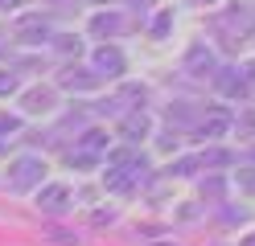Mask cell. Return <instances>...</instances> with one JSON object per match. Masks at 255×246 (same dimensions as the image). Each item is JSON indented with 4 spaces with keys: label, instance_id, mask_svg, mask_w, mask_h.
<instances>
[{
    "label": "cell",
    "instance_id": "5",
    "mask_svg": "<svg viewBox=\"0 0 255 246\" xmlns=\"http://www.w3.org/2000/svg\"><path fill=\"white\" fill-rule=\"evenodd\" d=\"M25 0H0V8H21Z\"/></svg>",
    "mask_w": 255,
    "mask_h": 246
},
{
    "label": "cell",
    "instance_id": "4",
    "mask_svg": "<svg viewBox=\"0 0 255 246\" xmlns=\"http://www.w3.org/2000/svg\"><path fill=\"white\" fill-rule=\"evenodd\" d=\"M239 180H243V189H251V193H255V172H239Z\"/></svg>",
    "mask_w": 255,
    "mask_h": 246
},
{
    "label": "cell",
    "instance_id": "1",
    "mask_svg": "<svg viewBox=\"0 0 255 246\" xmlns=\"http://www.w3.org/2000/svg\"><path fill=\"white\" fill-rule=\"evenodd\" d=\"M41 172H45V164H41V160H17V168H12V189L33 185Z\"/></svg>",
    "mask_w": 255,
    "mask_h": 246
},
{
    "label": "cell",
    "instance_id": "3",
    "mask_svg": "<svg viewBox=\"0 0 255 246\" xmlns=\"http://www.w3.org/2000/svg\"><path fill=\"white\" fill-rule=\"evenodd\" d=\"M99 66H103V70H107V66H111V70H120V54H116V49H103V54H99Z\"/></svg>",
    "mask_w": 255,
    "mask_h": 246
},
{
    "label": "cell",
    "instance_id": "2",
    "mask_svg": "<svg viewBox=\"0 0 255 246\" xmlns=\"http://www.w3.org/2000/svg\"><path fill=\"white\" fill-rule=\"evenodd\" d=\"M62 201H66V189H45V197H41L45 209H62Z\"/></svg>",
    "mask_w": 255,
    "mask_h": 246
}]
</instances>
